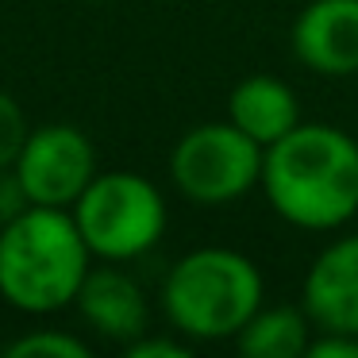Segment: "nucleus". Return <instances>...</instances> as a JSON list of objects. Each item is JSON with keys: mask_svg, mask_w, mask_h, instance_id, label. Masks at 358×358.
I'll use <instances>...</instances> for the list:
<instances>
[{"mask_svg": "<svg viewBox=\"0 0 358 358\" xmlns=\"http://www.w3.org/2000/svg\"><path fill=\"white\" fill-rule=\"evenodd\" d=\"M262 193L301 231H339L358 216V139L331 124H296L262 155Z\"/></svg>", "mask_w": 358, "mask_h": 358, "instance_id": "f257e3e1", "label": "nucleus"}, {"mask_svg": "<svg viewBox=\"0 0 358 358\" xmlns=\"http://www.w3.org/2000/svg\"><path fill=\"white\" fill-rule=\"evenodd\" d=\"M93 250L66 208L27 204L0 224V296L20 312L50 316L78 301Z\"/></svg>", "mask_w": 358, "mask_h": 358, "instance_id": "f03ea898", "label": "nucleus"}, {"mask_svg": "<svg viewBox=\"0 0 358 358\" xmlns=\"http://www.w3.org/2000/svg\"><path fill=\"white\" fill-rule=\"evenodd\" d=\"M262 308V273L231 247H201L170 266L162 281V312L189 343L235 339Z\"/></svg>", "mask_w": 358, "mask_h": 358, "instance_id": "7ed1b4c3", "label": "nucleus"}, {"mask_svg": "<svg viewBox=\"0 0 358 358\" xmlns=\"http://www.w3.org/2000/svg\"><path fill=\"white\" fill-rule=\"evenodd\" d=\"M73 220L93 258L131 262L162 239L166 201L155 181L143 173L108 170L96 173L85 193L73 201Z\"/></svg>", "mask_w": 358, "mask_h": 358, "instance_id": "20e7f679", "label": "nucleus"}, {"mask_svg": "<svg viewBox=\"0 0 358 358\" xmlns=\"http://www.w3.org/2000/svg\"><path fill=\"white\" fill-rule=\"evenodd\" d=\"M262 155L250 135H243L231 120L201 124L185 131L170 150V178L185 201L201 208L235 204L262 181Z\"/></svg>", "mask_w": 358, "mask_h": 358, "instance_id": "39448f33", "label": "nucleus"}, {"mask_svg": "<svg viewBox=\"0 0 358 358\" xmlns=\"http://www.w3.org/2000/svg\"><path fill=\"white\" fill-rule=\"evenodd\" d=\"M12 170L31 204L70 208L96 178V147L81 127L47 124L27 131Z\"/></svg>", "mask_w": 358, "mask_h": 358, "instance_id": "423d86ee", "label": "nucleus"}, {"mask_svg": "<svg viewBox=\"0 0 358 358\" xmlns=\"http://www.w3.org/2000/svg\"><path fill=\"white\" fill-rule=\"evenodd\" d=\"M293 55L320 78L358 73V0H312L293 20Z\"/></svg>", "mask_w": 358, "mask_h": 358, "instance_id": "0eeeda50", "label": "nucleus"}, {"mask_svg": "<svg viewBox=\"0 0 358 358\" xmlns=\"http://www.w3.org/2000/svg\"><path fill=\"white\" fill-rule=\"evenodd\" d=\"M301 308L316 331L358 335V235H339L312 258L301 285Z\"/></svg>", "mask_w": 358, "mask_h": 358, "instance_id": "6e6552de", "label": "nucleus"}, {"mask_svg": "<svg viewBox=\"0 0 358 358\" xmlns=\"http://www.w3.org/2000/svg\"><path fill=\"white\" fill-rule=\"evenodd\" d=\"M73 304H78L81 316L104 339H116L124 347L135 343L139 335H147V327H150V308H147V296H143L139 281L127 278L116 266H96V270L89 266Z\"/></svg>", "mask_w": 358, "mask_h": 358, "instance_id": "1a4fd4ad", "label": "nucleus"}, {"mask_svg": "<svg viewBox=\"0 0 358 358\" xmlns=\"http://www.w3.org/2000/svg\"><path fill=\"white\" fill-rule=\"evenodd\" d=\"M227 120L258 147H270L301 124V101L278 73H250L227 96Z\"/></svg>", "mask_w": 358, "mask_h": 358, "instance_id": "9d476101", "label": "nucleus"}, {"mask_svg": "<svg viewBox=\"0 0 358 358\" xmlns=\"http://www.w3.org/2000/svg\"><path fill=\"white\" fill-rule=\"evenodd\" d=\"M312 331L316 327L304 308L273 304V308H258L243 324V331L235 335V347L247 358H304Z\"/></svg>", "mask_w": 358, "mask_h": 358, "instance_id": "9b49d317", "label": "nucleus"}, {"mask_svg": "<svg viewBox=\"0 0 358 358\" xmlns=\"http://www.w3.org/2000/svg\"><path fill=\"white\" fill-rule=\"evenodd\" d=\"M8 358H89V347L70 331L43 327V331L20 335V339L8 347Z\"/></svg>", "mask_w": 358, "mask_h": 358, "instance_id": "f8f14e48", "label": "nucleus"}, {"mask_svg": "<svg viewBox=\"0 0 358 358\" xmlns=\"http://www.w3.org/2000/svg\"><path fill=\"white\" fill-rule=\"evenodd\" d=\"M27 131H31V127H27L24 108H20L8 93H0V170H8V166L16 162Z\"/></svg>", "mask_w": 358, "mask_h": 358, "instance_id": "ddd939ff", "label": "nucleus"}, {"mask_svg": "<svg viewBox=\"0 0 358 358\" xmlns=\"http://www.w3.org/2000/svg\"><path fill=\"white\" fill-rule=\"evenodd\" d=\"M304 358H358V335L347 331H320L308 339Z\"/></svg>", "mask_w": 358, "mask_h": 358, "instance_id": "4468645a", "label": "nucleus"}, {"mask_svg": "<svg viewBox=\"0 0 358 358\" xmlns=\"http://www.w3.org/2000/svg\"><path fill=\"white\" fill-rule=\"evenodd\" d=\"M127 358H189V343L178 339H150V335H139L135 343H127Z\"/></svg>", "mask_w": 358, "mask_h": 358, "instance_id": "2eb2a0df", "label": "nucleus"}, {"mask_svg": "<svg viewBox=\"0 0 358 358\" xmlns=\"http://www.w3.org/2000/svg\"><path fill=\"white\" fill-rule=\"evenodd\" d=\"M27 193H24V185H20V178H16V170H0V224H8L12 216H20V212L27 208Z\"/></svg>", "mask_w": 358, "mask_h": 358, "instance_id": "dca6fc26", "label": "nucleus"}, {"mask_svg": "<svg viewBox=\"0 0 358 358\" xmlns=\"http://www.w3.org/2000/svg\"><path fill=\"white\" fill-rule=\"evenodd\" d=\"M78 4H112V0H78Z\"/></svg>", "mask_w": 358, "mask_h": 358, "instance_id": "f3484780", "label": "nucleus"}]
</instances>
